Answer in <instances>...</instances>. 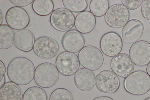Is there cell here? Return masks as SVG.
<instances>
[{
  "instance_id": "6da1fadb",
  "label": "cell",
  "mask_w": 150,
  "mask_h": 100,
  "mask_svg": "<svg viewBox=\"0 0 150 100\" xmlns=\"http://www.w3.org/2000/svg\"><path fill=\"white\" fill-rule=\"evenodd\" d=\"M35 71V66L31 61L25 57H18L13 59L8 64L7 74L11 82L23 86L33 80Z\"/></svg>"
},
{
  "instance_id": "7a4b0ae2",
  "label": "cell",
  "mask_w": 150,
  "mask_h": 100,
  "mask_svg": "<svg viewBox=\"0 0 150 100\" xmlns=\"http://www.w3.org/2000/svg\"><path fill=\"white\" fill-rule=\"evenodd\" d=\"M124 86L130 94L144 95L150 90V76L144 71H135L125 79Z\"/></svg>"
},
{
  "instance_id": "3957f363",
  "label": "cell",
  "mask_w": 150,
  "mask_h": 100,
  "mask_svg": "<svg viewBox=\"0 0 150 100\" xmlns=\"http://www.w3.org/2000/svg\"><path fill=\"white\" fill-rule=\"evenodd\" d=\"M59 76V72L54 65L50 62H43L36 67L34 79L38 86L47 88L55 85Z\"/></svg>"
},
{
  "instance_id": "277c9868",
  "label": "cell",
  "mask_w": 150,
  "mask_h": 100,
  "mask_svg": "<svg viewBox=\"0 0 150 100\" xmlns=\"http://www.w3.org/2000/svg\"><path fill=\"white\" fill-rule=\"evenodd\" d=\"M78 56L81 65L92 71L99 70L104 62V57L102 52L93 46H85L79 52Z\"/></svg>"
},
{
  "instance_id": "5b68a950",
  "label": "cell",
  "mask_w": 150,
  "mask_h": 100,
  "mask_svg": "<svg viewBox=\"0 0 150 100\" xmlns=\"http://www.w3.org/2000/svg\"><path fill=\"white\" fill-rule=\"evenodd\" d=\"M33 50L39 57L44 59H51L57 55L59 46L54 39L49 37L42 36L35 40Z\"/></svg>"
},
{
  "instance_id": "8992f818",
  "label": "cell",
  "mask_w": 150,
  "mask_h": 100,
  "mask_svg": "<svg viewBox=\"0 0 150 100\" xmlns=\"http://www.w3.org/2000/svg\"><path fill=\"white\" fill-rule=\"evenodd\" d=\"M129 18V10L121 4H116L111 6L104 17L105 21L107 25L115 28L123 27Z\"/></svg>"
},
{
  "instance_id": "52a82bcc",
  "label": "cell",
  "mask_w": 150,
  "mask_h": 100,
  "mask_svg": "<svg viewBox=\"0 0 150 100\" xmlns=\"http://www.w3.org/2000/svg\"><path fill=\"white\" fill-rule=\"evenodd\" d=\"M75 18L74 14L66 9L60 8L54 10L50 17L52 26L57 30L69 31L74 26Z\"/></svg>"
},
{
  "instance_id": "ba28073f",
  "label": "cell",
  "mask_w": 150,
  "mask_h": 100,
  "mask_svg": "<svg viewBox=\"0 0 150 100\" xmlns=\"http://www.w3.org/2000/svg\"><path fill=\"white\" fill-rule=\"evenodd\" d=\"M56 66L59 72L65 76H70L78 70L80 63L75 54L64 51L59 54L55 61Z\"/></svg>"
},
{
  "instance_id": "9c48e42d",
  "label": "cell",
  "mask_w": 150,
  "mask_h": 100,
  "mask_svg": "<svg viewBox=\"0 0 150 100\" xmlns=\"http://www.w3.org/2000/svg\"><path fill=\"white\" fill-rule=\"evenodd\" d=\"M95 86L100 91L107 94L116 92L120 85L119 79L112 71L105 70L99 72L95 78Z\"/></svg>"
},
{
  "instance_id": "30bf717a",
  "label": "cell",
  "mask_w": 150,
  "mask_h": 100,
  "mask_svg": "<svg viewBox=\"0 0 150 100\" xmlns=\"http://www.w3.org/2000/svg\"><path fill=\"white\" fill-rule=\"evenodd\" d=\"M129 53L135 65L145 66L150 62V43L144 40L137 41L130 46Z\"/></svg>"
},
{
  "instance_id": "8fae6325",
  "label": "cell",
  "mask_w": 150,
  "mask_h": 100,
  "mask_svg": "<svg viewBox=\"0 0 150 100\" xmlns=\"http://www.w3.org/2000/svg\"><path fill=\"white\" fill-rule=\"evenodd\" d=\"M100 49L105 55L114 57L121 52L123 47L122 39L116 33L110 31L104 34L100 42Z\"/></svg>"
},
{
  "instance_id": "7c38bea8",
  "label": "cell",
  "mask_w": 150,
  "mask_h": 100,
  "mask_svg": "<svg viewBox=\"0 0 150 100\" xmlns=\"http://www.w3.org/2000/svg\"><path fill=\"white\" fill-rule=\"evenodd\" d=\"M5 20L8 25L16 30L24 29L30 22V17L26 11L17 6L12 7L7 10Z\"/></svg>"
},
{
  "instance_id": "4fadbf2b",
  "label": "cell",
  "mask_w": 150,
  "mask_h": 100,
  "mask_svg": "<svg viewBox=\"0 0 150 100\" xmlns=\"http://www.w3.org/2000/svg\"><path fill=\"white\" fill-rule=\"evenodd\" d=\"M110 66L112 72L118 76L126 78L131 74L134 70L133 63L127 53H120L112 59Z\"/></svg>"
},
{
  "instance_id": "5bb4252c",
  "label": "cell",
  "mask_w": 150,
  "mask_h": 100,
  "mask_svg": "<svg viewBox=\"0 0 150 100\" xmlns=\"http://www.w3.org/2000/svg\"><path fill=\"white\" fill-rule=\"evenodd\" d=\"M61 43L66 51L76 53L79 52L84 47L85 40L81 33L77 30L72 29L64 35Z\"/></svg>"
},
{
  "instance_id": "9a60e30c",
  "label": "cell",
  "mask_w": 150,
  "mask_h": 100,
  "mask_svg": "<svg viewBox=\"0 0 150 100\" xmlns=\"http://www.w3.org/2000/svg\"><path fill=\"white\" fill-rule=\"evenodd\" d=\"M144 29L143 24L139 20L133 19L129 20L121 31L123 41L127 43L137 42L141 37Z\"/></svg>"
},
{
  "instance_id": "2e32d148",
  "label": "cell",
  "mask_w": 150,
  "mask_h": 100,
  "mask_svg": "<svg viewBox=\"0 0 150 100\" xmlns=\"http://www.w3.org/2000/svg\"><path fill=\"white\" fill-rule=\"evenodd\" d=\"M95 79L94 72L85 68L79 69L74 76V82L76 87L84 91H90L93 88Z\"/></svg>"
},
{
  "instance_id": "e0dca14e",
  "label": "cell",
  "mask_w": 150,
  "mask_h": 100,
  "mask_svg": "<svg viewBox=\"0 0 150 100\" xmlns=\"http://www.w3.org/2000/svg\"><path fill=\"white\" fill-rule=\"evenodd\" d=\"M96 23L95 16L91 12L85 11L76 16L74 26L78 31L85 34L91 32L95 28Z\"/></svg>"
},
{
  "instance_id": "ac0fdd59",
  "label": "cell",
  "mask_w": 150,
  "mask_h": 100,
  "mask_svg": "<svg viewBox=\"0 0 150 100\" xmlns=\"http://www.w3.org/2000/svg\"><path fill=\"white\" fill-rule=\"evenodd\" d=\"M35 41L34 34L29 30L23 29L15 33L14 45L23 51L27 52L31 51Z\"/></svg>"
},
{
  "instance_id": "d6986e66",
  "label": "cell",
  "mask_w": 150,
  "mask_h": 100,
  "mask_svg": "<svg viewBox=\"0 0 150 100\" xmlns=\"http://www.w3.org/2000/svg\"><path fill=\"white\" fill-rule=\"evenodd\" d=\"M23 93L19 86L11 81L6 82L0 89V100H22Z\"/></svg>"
},
{
  "instance_id": "ffe728a7",
  "label": "cell",
  "mask_w": 150,
  "mask_h": 100,
  "mask_svg": "<svg viewBox=\"0 0 150 100\" xmlns=\"http://www.w3.org/2000/svg\"><path fill=\"white\" fill-rule=\"evenodd\" d=\"M15 33L8 25L1 24L0 26V49L5 50L11 47L14 43Z\"/></svg>"
},
{
  "instance_id": "44dd1931",
  "label": "cell",
  "mask_w": 150,
  "mask_h": 100,
  "mask_svg": "<svg viewBox=\"0 0 150 100\" xmlns=\"http://www.w3.org/2000/svg\"><path fill=\"white\" fill-rule=\"evenodd\" d=\"M32 6L33 11L41 16L49 15L53 12L54 8V3L51 0H35Z\"/></svg>"
},
{
  "instance_id": "7402d4cb",
  "label": "cell",
  "mask_w": 150,
  "mask_h": 100,
  "mask_svg": "<svg viewBox=\"0 0 150 100\" xmlns=\"http://www.w3.org/2000/svg\"><path fill=\"white\" fill-rule=\"evenodd\" d=\"M46 91L42 88L33 86L27 89L23 95V100H47Z\"/></svg>"
},
{
  "instance_id": "603a6c76",
  "label": "cell",
  "mask_w": 150,
  "mask_h": 100,
  "mask_svg": "<svg viewBox=\"0 0 150 100\" xmlns=\"http://www.w3.org/2000/svg\"><path fill=\"white\" fill-rule=\"evenodd\" d=\"M109 7L108 0H92L89 5L91 12L95 16L98 17L105 15Z\"/></svg>"
},
{
  "instance_id": "cb8c5ba5",
  "label": "cell",
  "mask_w": 150,
  "mask_h": 100,
  "mask_svg": "<svg viewBox=\"0 0 150 100\" xmlns=\"http://www.w3.org/2000/svg\"><path fill=\"white\" fill-rule=\"evenodd\" d=\"M62 1L65 8L74 13L85 11L88 5L86 0H63Z\"/></svg>"
},
{
  "instance_id": "d4e9b609",
  "label": "cell",
  "mask_w": 150,
  "mask_h": 100,
  "mask_svg": "<svg viewBox=\"0 0 150 100\" xmlns=\"http://www.w3.org/2000/svg\"><path fill=\"white\" fill-rule=\"evenodd\" d=\"M49 100H74L73 96L68 90L59 88L54 90L51 93Z\"/></svg>"
},
{
  "instance_id": "484cf974",
  "label": "cell",
  "mask_w": 150,
  "mask_h": 100,
  "mask_svg": "<svg viewBox=\"0 0 150 100\" xmlns=\"http://www.w3.org/2000/svg\"><path fill=\"white\" fill-rule=\"evenodd\" d=\"M143 1V0H122V4L128 9L135 10L139 8Z\"/></svg>"
},
{
  "instance_id": "4316f807",
  "label": "cell",
  "mask_w": 150,
  "mask_h": 100,
  "mask_svg": "<svg viewBox=\"0 0 150 100\" xmlns=\"http://www.w3.org/2000/svg\"><path fill=\"white\" fill-rule=\"evenodd\" d=\"M141 12L143 17L150 21V0H144L141 7Z\"/></svg>"
},
{
  "instance_id": "83f0119b",
  "label": "cell",
  "mask_w": 150,
  "mask_h": 100,
  "mask_svg": "<svg viewBox=\"0 0 150 100\" xmlns=\"http://www.w3.org/2000/svg\"><path fill=\"white\" fill-rule=\"evenodd\" d=\"M34 0H11L10 1L17 6L21 7L27 6L30 4Z\"/></svg>"
},
{
  "instance_id": "f1b7e54d",
  "label": "cell",
  "mask_w": 150,
  "mask_h": 100,
  "mask_svg": "<svg viewBox=\"0 0 150 100\" xmlns=\"http://www.w3.org/2000/svg\"><path fill=\"white\" fill-rule=\"evenodd\" d=\"M6 71V68L4 63L3 61H0V81L3 79Z\"/></svg>"
},
{
  "instance_id": "f546056e",
  "label": "cell",
  "mask_w": 150,
  "mask_h": 100,
  "mask_svg": "<svg viewBox=\"0 0 150 100\" xmlns=\"http://www.w3.org/2000/svg\"><path fill=\"white\" fill-rule=\"evenodd\" d=\"M93 100H114L112 98L107 96H101L97 97Z\"/></svg>"
},
{
  "instance_id": "4dcf8cb0",
  "label": "cell",
  "mask_w": 150,
  "mask_h": 100,
  "mask_svg": "<svg viewBox=\"0 0 150 100\" xmlns=\"http://www.w3.org/2000/svg\"><path fill=\"white\" fill-rule=\"evenodd\" d=\"M146 71L147 73L150 76V62L147 66Z\"/></svg>"
},
{
  "instance_id": "1f68e13d",
  "label": "cell",
  "mask_w": 150,
  "mask_h": 100,
  "mask_svg": "<svg viewBox=\"0 0 150 100\" xmlns=\"http://www.w3.org/2000/svg\"><path fill=\"white\" fill-rule=\"evenodd\" d=\"M3 16L2 13L0 10V25H1L3 21Z\"/></svg>"
},
{
  "instance_id": "d6a6232c",
  "label": "cell",
  "mask_w": 150,
  "mask_h": 100,
  "mask_svg": "<svg viewBox=\"0 0 150 100\" xmlns=\"http://www.w3.org/2000/svg\"><path fill=\"white\" fill-rule=\"evenodd\" d=\"M144 100H150V97H148L144 99Z\"/></svg>"
}]
</instances>
